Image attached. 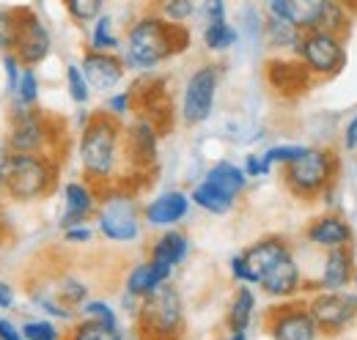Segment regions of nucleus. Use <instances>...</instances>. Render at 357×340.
I'll list each match as a JSON object with an SVG mask.
<instances>
[{
  "label": "nucleus",
  "instance_id": "f257e3e1",
  "mask_svg": "<svg viewBox=\"0 0 357 340\" xmlns=\"http://www.w3.org/2000/svg\"><path fill=\"white\" fill-rule=\"evenodd\" d=\"M77 160L83 178L96 190L124 184L127 160H124V121L107 116L105 110L89 113L77 137Z\"/></svg>",
  "mask_w": 357,
  "mask_h": 340
},
{
  "label": "nucleus",
  "instance_id": "f03ea898",
  "mask_svg": "<svg viewBox=\"0 0 357 340\" xmlns=\"http://www.w3.org/2000/svg\"><path fill=\"white\" fill-rule=\"evenodd\" d=\"M190 39L192 36H190L187 25H174V22L162 20L151 6L149 11L137 14L127 25L121 58L127 63V72L132 69V72H140V75H151L165 61L187 52Z\"/></svg>",
  "mask_w": 357,
  "mask_h": 340
},
{
  "label": "nucleus",
  "instance_id": "7ed1b4c3",
  "mask_svg": "<svg viewBox=\"0 0 357 340\" xmlns=\"http://www.w3.org/2000/svg\"><path fill=\"white\" fill-rule=\"evenodd\" d=\"M8 154H50L63 160L69 148V129L61 116L45 113L42 107H11L8 110Z\"/></svg>",
  "mask_w": 357,
  "mask_h": 340
},
{
  "label": "nucleus",
  "instance_id": "20e7f679",
  "mask_svg": "<svg viewBox=\"0 0 357 340\" xmlns=\"http://www.w3.org/2000/svg\"><path fill=\"white\" fill-rule=\"evenodd\" d=\"M63 160L50 154H8L3 165V192L14 203H36L55 192Z\"/></svg>",
  "mask_w": 357,
  "mask_h": 340
},
{
  "label": "nucleus",
  "instance_id": "39448f33",
  "mask_svg": "<svg viewBox=\"0 0 357 340\" xmlns=\"http://www.w3.org/2000/svg\"><path fill=\"white\" fill-rule=\"evenodd\" d=\"M338 173H341V157L333 148L305 146V151L291 165L280 170V181L291 198L311 203L333 192Z\"/></svg>",
  "mask_w": 357,
  "mask_h": 340
},
{
  "label": "nucleus",
  "instance_id": "423d86ee",
  "mask_svg": "<svg viewBox=\"0 0 357 340\" xmlns=\"http://www.w3.org/2000/svg\"><path fill=\"white\" fill-rule=\"evenodd\" d=\"M135 332L137 340H184L187 310L174 283L157 288L151 297L140 299L135 313Z\"/></svg>",
  "mask_w": 357,
  "mask_h": 340
},
{
  "label": "nucleus",
  "instance_id": "0eeeda50",
  "mask_svg": "<svg viewBox=\"0 0 357 340\" xmlns=\"http://www.w3.org/2000/svg\"><path fill=\"white\" fill-rule=\"evenodd\" d=\"M93 219L102 239L113 245H132L143 233V206L137 203L132 190L121 184L99 190V206Z\"/></svg>",
  "mask_w": 357,
  "mask_h": 340
},
{
  "label": "nucleus",
  "instance_id": "6e6552de",
  "mask_svg": "<svg viewBox=\"0 0 357 340\" xmlns=\"http://www.w3.org/2000/svg\"><path fill=\"white\" fill-rule=\"evenodd\" d=\"M218 88H220V66L218 63H201L198 69L190 72L184 93H181V105H178V116L187 127H201L212 118L215 113V102H218Z\"/></svg>",
  "mask_w": 357,
  "mask_h": 340
},
{
  "label": "nucleus",
  "instance_id": "1a4fd4ad",
  "mask_svg": "<svg viewBox=\"0 0 357 340\" xmlns=\"http://www.w3.org/2000/svg\"><path fill=\"white\" fill-rule=\"evenodd\" d=\"M135 102V116L146 118L151 127L157 129L162 137L168 132H174L176 124V107L171 99V88L165 77H154V75H140L130 88Z\"/></svg>",
  "mask_w": 357,
  "mask_h": 340
},
{
  "label": "nucleus",
  "instance_id": "9d476101",
  "mask_svg": "<svg viewBox=\"0 0 357 340\" xmlns=\"http://www.w3.org/2000/svg\"><path fill=\"white\" fill-rule=\"evenodd\" d=\"M160 132L151 127L146 118L135 116L130 124H124V160H127V178L121 187L132 190V178L143 184V176H151L160 162ZM135 192V190H132Z\"/></svg>",
  "mask_w": 357,
  "mask_h": 340
},
{
  "label": "nucleus",
  "instance_id": "9b49d317",
  "mask_svg": "<svg viewBox=\"0 0 357 340\" xmlns=\"http://www.w3.org/2000/svg\"><path fill=\"white\" fill-rule=\"evenodd\" d=\"M11 52L25 69H36L52 52V33L31 6H14V44Z\"/></svg>",
  "mask_w": 357,
  "mask_h": 340
},
{
  "label": "nucleus",
  "instance_id": "f8f14e48",
  "mask_svg": "<svg viewBox=\"0 0 357 340\" xmlns=\"http://www.w3.org/2000/svg\"><path fill=\"white\" fill-rule=\"evenodd\" d=\"M297 58L303 61V66L308 69L313 80H330L341 75L347 66V39L327 31L303 33Z\"/></svg>",
  "mask_w": 357,
  "mask_h": 340
},
{
  "label": "nucleus",
  "instance_id": "ddd939ff",
  "mask_svg": "<svg viewBox=\"0 0 357 340\" xmlns=\"http://www.w3.org/2000/svg\"><path fill=\"white\" fill-rule=\"evenodd\" d=\"M305 304L324 338L344 335L357 321L355 291H313L311 297H305Z\"/></svg>",
  "mask_w": 357,
  "mask_h": 340
},
{
  "label": "nucleus",
  "instance_id": "4468645a",
  "mask_svg": "<svg viewBox=\"0 0 357 340\" xmlns=\"http://www.w3.org/2000/svg\"><path fill=\"white\" fill-rule=\"evenodd\" d=\"M264 332L272 340H319L321 332L313 321L305 299L272 304L264 313Z\"/></svg>",
  "mask_w": 357,
  "mask_h": 340
},
{
  "label": "nucleus",
  "instance_id": "2eb2a0df",
  "mask_svg": "<svg viewBox=\"0 0 357 340\" xmlns=\"http://www.w3.org/2000/svg\"><path fill=\"white\" fill-rule=\"evenodd\" d=\"M264 83L269 85V91L283 99V102H297L303 99L313 85V77L308 75V69L303 66L300 58L291 55H269L264 61Z\"/></svg>",
  "mask_w": 357,
  "mask_h": 340
},
{
  "label": "nucleus",
  "instance_id": "dca6fc26",
  "mask_svg": "<svg viewBox=\"0 0 357 340\" xmlns=\"http://www.w3.org/2000/svg\"><path fill=\"white\" fill-rule=\"evenodd\" d=\"M305 242L311 247H319L324 253L333 250H344L355 245V228L349 225L347 217H341L338 212H324L319 217H313L311 222L305 225Z\"/></svg>",
  "mask_w": 357,
  "mask_h": 340
},
{
  "label": "nucleus",
  "instance_id": "f3484780",
  "mask_svg": "<svg viewBox=\"0 0 357 340\" xmlns=\"http://www.w3.org/2000/svg\"><path fill=\"white\" fill-rule=\"evenodd\" d=\"M80 69L89 80L91 91L99 93H116L119 85L127 77V63L121 55H110V52H91L86 49L80 58Z\"/></svg>",
  "mask_w": 357,
  "mask_h": 340
},
{
  "label": "nucleus",
  "instance_id": "a211bd4d",
  "mask_svg": "<svg viewBox=\"0 0 357 340\" xmlns=\"http://www.w3.org/2000/svg\"><path fill=\"white\" fill-rule=\"evenodd\" d=\"M259 288H261L269 299H278V302H291V299L300 297V294L308 288V280L303 277V269H300L294 253L280 258L267 275L259 280Z\"/></svg>",
  "mask_w": 357,
  "mask_h": 340
},
{
  "label": "nucleus",
  "instance_id": "6ab92c4d",
  "mask_svg": "<svg viewBox=\"0 0 357 340\" xmlns=\"http://www.w3.org/2000/svg\"><path fill=\"white\" fill-rule=\"evenodd\" d=\"M190 209H192L190 192L165 190L143 206V222L151 228H160V231H174L178 222H184L190 217Z\"/></svg>",
  "mask_w": 357,
  "mask_h": 340
},
{
  "label": "nucleus",
  "instance_id": "aec40b11",
  "mask_svg": "<svg viewBox=\"0 0 357 340\" xmlns=\"http://www.w3.org/2000/svg\"><path fill=\"white\" fill-rule=\"evenodd\" d=\"M63 195V212H61V231L72 225H86L96 214L99 206V190L86 178H72L61 190Z\"/></svg>",
  "mask_w": 357,
  "mask_h": 340
},
{
  "label": "nucleus",
  "instance_id": "412c9836",
  "mask_svg": "<svg viewBox=\"0 0 357 340\" xmlns=\"http://www.w3.org/2000/svg\"><path fill=\"white\" fill-rule=\"evenodd\" d=\"M289 253H294V250H291V242H289L286 236H280V233L261 236V239H256L250 247H245V250H242V258H245L248 272H250V286H259V280L267 275L280 258H286Z\"/></svg>",
  "mask_w": 357,
  "mask_h": 340
},
{
  "label": "nucleus",
  "instance_id": "4be33fe9",
  "mask_svg": "<svg viewBox=\"0 0 357 340\" xmlns=\"http://www.w3.org/2000/svg\"><path fill=\"white\" fill-rule=\"evenodd\" d=\"M174 272H176V269L146 258V261L135 263L132 269L127 272V277H124V294L132 297L135 302L151 297L157 288H162V286H168V283L174 280Z\"/></svg>",
  "mask_w": 357,
  "mask_h": 340
},
{
  "label": "nucleus",
  "instance_id": "5701e85b",
  "mask_svg": "<svg viewBox=\"0 0 357 340\" xmlns=\"http://www.w3.org/2000/svg\"><path fill=\"white\" fill-rule=\"evenodd\" d=\"M355 272H357V263L352 247L324 253L321 275H319L313 291H349V286L355 280Z\"/></svg>",
  "mask_w": 357,
  "mask_h": 340
},
{
  "label": "nucleus",
  "instance_id": "b1692460",
  "mask_svg": "<svg viewBox=\"0 0 357 340\" xmlns=\"http://www.w3.org/2000/svg\"><path fill=\"white\" fill-rule=\"evenodd\" d=\"M187 258H190V236H187L184 231H178V228L162 231V233L151 242V247H149V261L165 263V266H171V269L181 266Z\"/></svg>",
  "mask_w": 357,
  "mask_h": 340
},
{
  "label": "nucleus",
  "instance_id": "393cba45",
  "mask_svg": "<svg viewBox=\"0 0 357 340\" xmlns=\"http://www.w3.org/2000/svg\"><path fill=\"white\" fill-rule=\"evenodd\" d=\"M264 42L267 47L275 52V55H291L297 58L300 52V44H303V31L286 20H275V17H267L264 20Z\"/></svg>",
  "mask_w": 357,
  "mask_h": 340
},
{
  "label": "nucleus",
  "instance_id": "a878e982",
  "mask_svg": "<svg viewBox=\"0 0 357 340\" xmlns=\"http://www.w3.org/2000/svg\"><path fill=\"white\" fill-rule=\"evenodd\" d=\"M204 181H209L212 187H218V190L225 192L228 198L239 201V198L245 195V190H248V181H250V178L245 176L242 165H236V162H231V160H220V162H215L212 168L206 170Z\"/></svg>",
  "mask_w": 357,
  "mask_h": 340
},
{
  "label": "nucleus",
  "instance_id": "bb28decb",
  "mask_svg": "<svg viewBox=\"0 0 357 340\" xmlns=\"http://www.w3.org/2000/svg\"><path fill=\"white\" fill-rule=\"evenodd\" d=\"M256 294L250 286H236V291L231 294L228 310H225V330L228 332H248L256 316Z\"/></svg>",
  "mask_w": 357,
  "mask_h": 340
},
{
  "label": "nucleus",
  "instance_id": "cd10ccee",
  "mask_svg": "<svg viewBox=\"0 0 357 340\" xmlns=\"http://www.w3.org/2000/svg\"><path fill=\"white\" fill-rule=\"evenodd\" d=\"M28 297H31V302L45 313V318L55 321V324H58V321H63V324H75L77 313H75L72 307H66V304L58 299L55 286L33 280V283H28Z\"/></svg>",
  "mask_w": 357,
  "mask_h": 340
},
{
  "label": "nucleus",
  "instance_id": "c85d7f7f",
  "mask_svg": "<svg viewBox=\"0 0 357 340\" xmlns=\"http://www.w3.org/2000/svg\"><path fill=\"white\" fill-rule=\"evenodd\" d=\"M190 201H192V206H198L201 212L215 214V217H223V214L236 209V201H234V198H228L225 192H220L218 187H212V184L204 181V178L190 190Z\"/></svg>",
  "mask_w": 357,
  "mask_h": 340
},
{
  "label": "nucleus",
  "instance_id": "c756f323",
  "mask_svg": "<svg viewBox=\"0 0 357 340\" xmlns=\"http://www.w3.org/2000/svg\"><path fill=\"white\" fill-rule=\"evenodd\" d=\"M124 47V36L116 33V22L110 14H102L93 25H91V36H89V49L91 52H110V55H119Z\"/></svg>",
  "mask_w": 357,
  "mask_h": 340
},
{
  "label": "nucleus",
  "instance_id": "7c9ffc66",
  "mask_svg": "<svg viewBox=\"0 0 357 340\" xmlns=\"http://www.w3.org/2000/svg\"><path fill=\"white\" fill-rule=\"evenodd\" d=\"M55 294H58V299H61L66 307H72V310L77 313V310L91 299V288L83 277L63 275V277L55 280Z\"/></svg>",
  "mask_w": 357,
  "mask_h": 340
},
{
  "label": "nucleus",
  "instance_id": "2f4dec72",
  "mask_svg": "<svg viewBox=\"0 0 357 340\" xmlns=\"http://www.w3.org/2000/svg\"><path fill=\"white\" fill-rule=\"evenodd\" d=\"M239 42V31L231 22H215V25H204V47L215 55L234 49Z\"/></svg>",
  "mask_w": 357,
  "mask_h": 340
},
{
  "label": "nucleus",
  "instance_id": "473e14b6",
  "mask_svg": "<svg viewBox=\"0 0 357 340\" xmlns=\"http://www.w3.org/2000/svg\"><path fill=\"white\" fill-rule=\"evenodd\" d=\"M66 340H124L121 327H105V324H96V321H86V318H77L69 330H66Z\"/></svg>",
  "mask_w": 357,
  "mask_h": 340
},
{
  "label": "nucleus",
  "instance_id": "72a5a7b5",
  "mask_svg": "<svg viewBox=\"0 0 357 340\" xmlns=\"http://www.w3.org/2000/svg\"><path fill=\"white\" fill-rule=\"evenodd\" d=\"M39 96H42V80H39L36 69H25L22 80L11 96V107H25V110L39 107Z\"/></svg>",
  "mask_w": 357,
  "mask_h": 340
},
{
  "label": "nucleus",
  "instance_id": "f704fd0d",
  "mask_svg": "<svg viewBox=\"0 0 357 340\" xmlns=\"http://www.w3.org/2000/svg\"><path fill=\"white\" fill-rule=\"evenodd\" d=\"M77 316L80 318H86V321H96V324H105V327H121V321H119V313H116V307L107 302V299H96L91 297L80 310H77Z\"/></svg>",
  "mask_w": 357,
  "mask_h": 340
},
{
  "label": "nucleus",
  "instance_id": "c9c22d12",
  "mask_svg": "<svg viewBox=\"0 0 357 340\" xmlns=\"http://www.w3.org/2000/svg\"><path fill=\"white\" fill-rule=\"evenodd\" d=\"M154 11H157L162 20L174 22V25H187V20L195 17L198 3H195V0H165V3H157Z\"/></svg>",
  "mask_w": 357,
  "mask_h": 340
},
{
  "label": "nucleus",
  "instance_id": "e433bc0d",
  "mask_svg": "<svg viewBox=\"0 0 357 340\" xmlns=\"http://www.w3.org/2000/svg\"><path fill=\"white\" fill-rule=\"evenodd\" d=\"M66 93H69V99L75 102V105H89L91 102V85L86 80V75H83V69H80V63H69L66 66Z\"/></svg>",
  "mask_w": 357,
  "mask_h": 340
},
{
  "label": "nucleus",
  "instance_id": "4c0bfd02",
  "mask_svg": "<svg viewBox=\"0 0 357 340\" xmlns=\"http://www.w3.org/2000/svg\"><path fill=\"white\" fill-rule=\"evenodd\" d=\"M66 14L72 17V22L86 28V25H93L105 14V3L102 0H69L66 3Z\"/></svg>",
  "mask_w": 357,
  "mask_h": 340
},
{
  "label": "nucleus",
  "instance_id": "58836bf2",
  "mask_svg": "<svg viewBox=\"0 0 357 340\" xmlns=\"http://www.w3.org/2000/svg\"><path fill=\"white\" fill-rule=\"evenodd\" d=\"M20 327H22L25 340H66V330H61L50 318H28Z\"/></svg>",
  "mask_w": 357,
  "mask_h": 340
},
{
  "label": "nucleus",
  "instance_id": "ea45409f",
  "mask_svg": "<svg viewBox=\"0 0 357 340\" xmlns=\"http://www.w3.org/2000/svg\"><path fill=\"white\" fill-rule=\"evenodd\" d=\"M303 151H305V146H297V143H275V146L264 148L261 154H264V160L272 165V170L275 168L283 170L286 165H291Z\"/></svg>",
  "mask_w": 357,
  "mask_h": 340
},
{
  "label": "nucleus",
  "instance_id": "a19ab883",
  "mask_svg": "<svg viewBox=\"0 0 357 340\" xmlns=\"http://www.w3.org/2000/svg\"><path fill=\"white\" fill-rule=\"evenodd\" d=\"M102 110H105L107 116L119 118V121H124L127 116H135V102H132V93H130V88H127V91H116V93H110Z\"/></svg>",
  "mask_w": 357,
  "mask_h": 340
},
{
  "label": "nucleus",
  "instance_id": "79ce46f5",
  "mask_svg": "<svg viewBox=\"0 0 357 340\" xmlns=\"http://www.w3.org/2000/svg\"><path fill=\"white\" fill-rule=\"evenodd\" d=\"M22 72H25V66L20 63V58L14 52H6L3 55V77H6V93L8 96H14L17 85L22 80Z\"/></svg>",
  "mask_w": 357,
  "mask_h": 340
},
{
  "label": "nucleus",
  "instance_id": "37998d69",
  "mask_svg": "<svg viewBox=\"0 0 357 340\" xmlns=\"http://www.w3.org/2000/svg\"><path fill=\"white\" fill-rule=\"evenodd\" d=\"M242 170H245L248 178H267L269 173H272V165L264 160L261 151H250V154L245 157V162H242Z\"/></svg>",
  "mask_w": 357,
  "mask_h": 340
},
{
  "label": "nucleus",
  "instance_id": "c03bdc74",
  "mask_svg": "<svg viewBox=\"0 0 357 340\" xmlns=\"http://www.w3.org/2000/svg\"><path fill=\"white\" fill-rule=\"evenodd\" d=\"M14 44V8H0V52H11Z\"/></svg>",
  "mask_w": 357,
  "mask_h": 340
},
{
  "label": "nucleus",
  "instance_id": "a18cd8bd",
  "mask_svg": "<svg viewBox=\"0 0 357 340\" xmlns=\"http://www.w3.org/2000/svg\"><path fill=\"white\" fill-rule=\"evenodd\" d=\"M198 11H204L206 25L228 22V6H225L223 0H206V3H198Z\"/></svg>",
  "mask_w": 357,
  "mask_h": 340
},
{
  "label": "nucleus",
  "instance_id": "49530a36",
  "mask_svg": "<svg viewBox=\"0 0 357 340\" xmlns=\"http://www.w3.org/2000/svg\"><path fill=\"white\" fill-rule=\"evenodd\" d=\"M228 272H231L234 283H239V286H250V272H248V263H245V258H242V250L231 255V261H228Z\"/></svg>",
  "mask_w": 357,
  "mask_h": 340
},
{
  "label": "nucleus",
  "instance_id": "de8ad7c7",
  "mask_svg": "<svg viewBox=\"0 0 357 340\" xmlns=\"http://www.w3.org/2000/svg\"><path fill=\"white\" fill-rule=\"evenodd\" d=\"M91 239H93V228H91V222L63 228V242H66V245H89Z\"/></svg>",
  "mask_w": 357,
  "mask_h": 340
},
{
  "label": "nucleus",
  "instance_id": "09e8293b",
  "mask_svg": "<svg viewBox=\"0 0 357 340\" xmlns=\"http://www.w3.org/2000/svg\"><path fill=\"white\" fill-rule=\"evenodd\" d=\"M0 340H25L22 327L17 321H11L8 316H0Z\"/></svg>",
  "mask_w": 357,
  "mask_h": 340
},
{
  "label": "nucleus",
  "instance_id": "8fccbe9b",
  "mask_svg": "<svg viewBox=\"0 0 357 340\" xmlns=\"http://www.w3.org/2000/svg\"><path fill=\"white\" fill-rule=\"evenodd\" d=\"M341 146L344 151H357V113L347 121V127L341 132Z\"/></svg>",
  "mask_w": 357,
  "mask_h": 340
},
{
  "label": "nucleus",
  "instance_id": "3c124183",
  "mask_svg": "<svg viewBox=\"0 0 357 340\" xmlns=\"http://www.w3.org/2000/svg\"><path fill=\"white\" fill-rule=\"evenodd\" d=\"M14 304H17V294H14L11 283L0 277V310H14Z\"/></svg>",
  "mask_w": 357,
  "mask_h": 340
},
{
  "label": "nucleus",
  "instance_id": "603ef678",
  "mask_svg": "<svg viewBox=\"0 0 357 340\" xmlns=\"http://www.w3.org/2000/svg\"><path fill=\"white\" fill-rule=\"evenodd\" d=\"M6 239H8V228H6V219H3V214H0V247H3Z\"/></svg>",
  "mask_w": 357,
  "mask_h": 340
},
{
  "label": "nucleus",
  "instance_id": "864d4df0",
  "mask_svg": "<svg viewBox=\"0 0 357 340\" xmlns=\"http://www.w3.org/2000/svg\"><path fill=\"white\" fill-rule=\"evenodd\" d=\"M6 160H8V148H6V143H0V170L6 165Z\"/></svg>",
  "mask_w": 357,
  "mask_h": 340
},
{
  "label": "nucleus",
  "instance_id": "5fc2aeb1",
  "mask_svg": "<svg viewBox=\"0 0 357 340\" xmlns=\"http://www.w3.org/2000/svg\"><path fill=\"white\" fill-rule=\"evenodd\" d=\"M223 340H248V332H228Z\"/></svg>",
  "mask_w": 357,
  "mask_h": 340
},
{
  "label": "nucleus",
  "instance_id": "6e6d98bb",
  "mask_svg": "<svg viewBox=\"0 0 357 340\" xmlns=\"http://www.w3.org/2000/svg\"><path fill=\"white\" fill-rule=\"evenodd\" d=\"M6 198V192H3V170H0V201Z\"/></svg>",
  "mask_w": 357,
  "mask_h": 340
},
{
  "label": "nucleus",
  "instance_id": "4d7b16f0",
  "mask_svg": "<svg viewBox=\"0 0 357 340\" xmlns=\"http://www.w3.org/2000/svg\"><path fill=\"white\" fill-rule=\"evenodd\" d=\"M352 288H355V294H357V272H355V280H352Z\"/></svg>",
  "mask_w": 357,
  "mask_h": 340
}]
</instances>
